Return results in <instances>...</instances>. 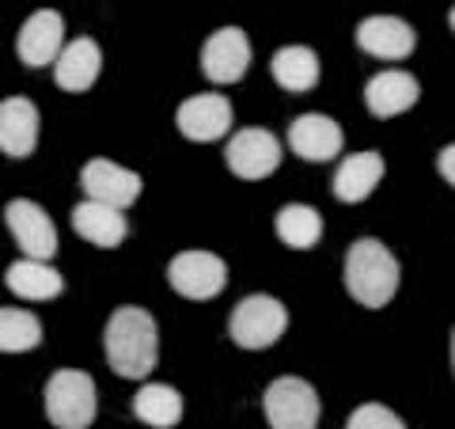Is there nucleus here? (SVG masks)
<instances>
[{
  "mask_svg": "<svg viewBox=\"0 0 455 429\" xmlns=\"http://www.w3.org/2000/svg\"><path fill=\"white\" fill-rule=\"evenodd\" d=\"M346 289L361 308H387L398 293V259L379 239H357L346 255Z\"/></svg>",
  "mask_w": 455,
  "mask_h": 429,
  "instance_id": "2",
  "label": "nucleus"
},
{
  "mask_svg": "<svg viewBox=\"0 0 455 429\" xmlns=\"http://www.w3.org/2000/svg\"><path fill=\"white\" fill-rule=\"evenodd\" d=\"M421 99L418 80L403 73V69H383L372 80L364 84V107L372 118H395V114H406Z\"/></svg>",
  "mask_w": 455,
  "mask_h": 429,
  "instance_id": "15",
  "label": "nucleus"
},
{
  "mask_svg": "<svg viewBox=\"0 0 455 429\" xmlns=\"http://www.w3.org/2000/svg\"><path fill=\"white\" fill-rule=\"evenodd\" d=\"M357 46L379 61H406L418 46V31L398 16H368L357 23Z\"/></svg>",
  "mask_w": 455,
  "mask_h": 429,
  "instance_id": "13",
  "label": "nucleus"
},
{
  "mask_svg": "<svg viewBox=\"0 0 455 429\" xmlns=\"http://www.w3.org/2000/svg\"><path fill=\"white\" fill-rule=\"evenodd\" d=\"M103 350L118 376L145 380L156 368V361H160V331H156V320L137 304L114 308V316L107 320V331H103Z\"/></svg>",
  "mask_w": 455,
  "mask_h": 429,
  "instance_id": "1",
  "label": "nucleus"
},
{
  "mask_svg": "<svg viewBox=\"0 0 455 429\" xmlns=\"http://www.w3.org/2000/svg\"><path fill=\"white\" fill-rule=\"evenodd\" d=\"M451 368H455V331H451Z\"/></svg>",
  "mask_w": 455,
  "mask_h": 429,
  "instance_id": "27",
  "label": "nucleus"
},
{
  "mask_svg": "<svg viewBox=\"0 0 455 429\" xmlns=\"http://www.w3.org/2000/svg\"><path fill=\"white\" fill-rule=\"evenodd\" d=\"M99 399L95 380L80 368H57L46 380V418L57 429H88L95 422Z\"/></svg>",
  "mask_w": 455,
  "mask_h": 429,
  "instance_id": "3",
  "label": "nucleus"
},
{
  "mask_svg": "<svg viewBox=\"0 0 455 429\" xmlns=\"http://www.w3.org/2000/svg\"><path fill=\"white\" fill-rule=\"evenodd\" d=\"M448 23H451V31H455V8H451V16H448Z\"/></svg>",
  "mask_w": 455,
  "mask_h": 429,
  "instance_id": "28",
  "label": "nucleus"
},
{
  "mask_svg": "<svg viewBox=\"0 0 455 429\" xmlns=\"http://www.w3.org/2000/svg\"><path fill=\"white\" fill-rule=\"evenodd\" d=\"M80 187L88 194V202H99V206H110V209H130L137 198H140V175L114 160H92L84 164L80 171Z\"/></svg>",
  "mask_w": 455,
  "mask_h": 429,
  "instance_id": "9",
  "label": "nucleus"
},
{
  "mask_svg": "<svg viewBox=\"0 0 455 429\" xmlns=\"http://www.w3.org/2000/svg\"><path fill=\"white\" fill-rule=\"evenodd\" d=\"M346 429H406L403 418L391 410V407H383V403H364L349 414V422Z\"/></svg>",
  "mask_w": 455,
  "mask_h": 429,
  "instance_id": "25",
  "label": "nucleus"
},
{
  "mask_svg": "<svg viewBox=\"0 0 455 429\" xmlns=\"http://www.w3.org/2000/svg\"><path fill=\"white\" fill-rule=\"evenodd\" d=\"M284 331H289V308L266 293L243 296L228 320V335L239 350H269Z\"/></svg>",
  "mask_w": 455,
  "mask_h": 429,
  "instance_id": "4",
  "label": "nucleus"
},
{
  "mask_svg": "<svg viewBox=\"0 0 455 429\" xmlns=\"http://www.w3.org/2000/svg\"><path fill=\"white\" fill-rule=\"evenodd\" d=\"M73 232L80 239H88L92 247L110 251L130 236V224H125L122 209H110V206H99V202H80L73 209Z\"/></svg>",
  "mask_w": 455,
  "mask_h": 429,
  "instance_id": "19",
  "label": "nucleus"
},
{
  "mask_svg": "<svg viewBox=\"0 0 455 429\" xmlns=\"http://www.w3.org/2000/svg\"><path fill=\"white\" fill-rule=\"evenodd\" d=\"M274 228H277V239L284 243V247H292V251H311L323 239V217H319V209H311L304 202L284 206L277 213Z\"/></svg>",
  "mask_w": 455,
  "mask_h": 429,
  "instance_id": "23",
  "label": "nucleus"
},
{
  "mask_svg": "<svg viewBox=\"0 0 455 429\" xmlns=\"http://www.w3.org/2000/svg\"><path fill=\"white\" fill-rule=\"evenodd\" d=\"M38 145V107L23 95L0 103V152L12 160H27Z\"/></svg>",
  "mask_w": 455,
  "mask_h": 429,
  "instance_id": "16",
  "label": "nucleus"
},
{
  "mask_svg": "<svg viewBox=\"0 0 455 429\" xmlns=\"http://www.w3.org/2000/svg\"><path fill=\"white\" fill-rule=\"evenodd\" d=\"M42 342V323L27 308H0V353H27Z\"/></svg>",
  "mask_w": 455,
  "mask_h": 429,
  "instance_id": "24",
  "label": "nucleus"
},
{
  "mask_svg": "<svg viewBox=\"0 0 455 429\" xmlns=\"http://www.w3.org/2000/svg\"><path fill=\"white\" fill-rule=\"evenodd\" d=\"M251 69V38L239 27H220L202 46V73L212 84H235Z\"/></svg>",
  "mask_w": 455,
  "mask_h": 429,
  "instance_id": "10",
  "label": "nucleus"
},
{
  "mask_svg": "<svg viewBox=\"0 0 455 429\" xmlns=\"http://www.w3.org/2000/svg\"><path fill=\"white\" fill-rule=\"evenodd\" d=\"M99 69H103V50H99V42L95 38H73V42H65L61 53H57L53 80H57V88H65V92H88L99 80Z\"/></svg>",
  "mask_w": 455,
  "mask_h": 429,
  "instance_id": "18",
  "label": "nucleus"
},
{
  "mask_svg": "<svg viewBox=\"0 0 455 429\" xmlns=\"http://www.w3.org/2000/svg\"><path fill=\"white\" fill-rule=\"evenodd\" d=\"M269 73H274L277 88L292 92V95H304L319 84L323 77V65H319V53L311 46H281L269 61Z\"/></svg>",
  "mask_w": 455,
  "mask_h": 429,
  "instance_id": "20",
  "label": "nucleus"
},
{
  "mask_svg": "<svg viewBox=\"0 0 455 429\" xmlns=\"http://www.w3.org/2000/svg\"><path fill=\"white\" fill-rule=\"evenodd\" d=\"M232 103H228L224 95H190L187 103L179 107L175 114V125L179 134L187 141H202V145H209V141H220L228 130H232Z\"/></svg>",
  "mask_w": 455,
  "mask_h": 429,
  "instance_id": "11",
  "label": "nucleus"
},
{
  "mask_svg": "<svg viewBox=\"0 0 455 429\" xmlns=\"http://www.w3.org/2000/svg\"><path fill=\"white\" fill-rule=\"evenodd\" d=\"M383 171H387V164H383V156L372 149L346 156L334 171V198L346 206L364 202V198H372V190L383 182Z\"/></svg>",
  "mask_w": 455,
  "mask_h": 429,
  "instance_id": "17",
  "label": "nucleus"
},
{
  "mask_svg": "<svg viewBox=\"0 0 455 429\" xmlns=\"http://www.w3.org/2000/svg\"><path fill=\"white\" fill-rule=\"evenodd\" d=\"M137 422H145L152 429H175L182 422V395L167 384H145L133 399Z\"/></svg>",
  "mask_w": 455,
  "mask_h": 429,
  "instance_id": "22",
  "label": "nucleus"
},
{
  "mask_svg": "<svg viewBox=\"0 0 455 429\" xmlns=\"http://www.w3.org/2000/svg\"><path fill=\"white\" fill-rule=\"evenodd\" d=\"M341 125L326 114H300L292 125H289V149L300 156L307 164H326L341 156Z\"/></svg>",
  "mask_w": 455,
  "mask_h": 429,
  "instance_id": "14",
  "label": "nucleus"
},
{
  "mask_svg": "<svg viewBox=\"0 0 455 429\" xmlns=\"http://www.w3.org/2000/svg\"><path fill=\"white\" fill-rule=\"evenodd\" d=\"M436 167H440V175H444L451 187H455V145H448V149H440V156H436Z\"/></svg>",
  "mask_w": 455,
  "mask_h": 429,
  "instance_id": "26",
  "label": "nucleus"
},
{
  "mask_svg": "<svg viewBox=\"0 0 455 429\" xmlns=\"http://www.w3.org/2000/svg\"><path fill=\"white\" fill-rule=\"evenodd\" d=\"M65 50V20L53 8L35 12L31 20L20 27L16 38V53L27 69H46L57 61V53Z\"/></svg>",
  "mask_w": 455,
  "mask_h": 429,
  "instance_id": "12",
  "label": "nucleus"
},
{
  "mask_svg": "<svg viewBox=\"0 0 455 429\" xmlns=\"http://www.w3.org/2000/svg\"><path fill=\"white\" fill-rule=\"evenodd\" d=\"M269 429H315L319 425V392L300 376H277L262 395Z\"/></svg>",
  "mask_w": 455,
  "mask_h": 429,
  "instance_id": "5",
  "label": "nucleus"
},
{
  "mask_svg": "<svg viewBox=\"0 0 455 429\" xmlns=\"http://www.w3.org/2000/svg\"><path fill=\"white\" fill-rule=\"evenodd\" d=\"M4 285L23 300H53L61 296L65 278L57 274L50 263H35V259H20L4 270Z\"/></svg>",
  "mask_w": 455,
  "mask_h": 429,
  "instance_id": "21",
  "label": "nucleus"
},
{
  "mask_svg": "<svg viewBox=\"0 0 455 429\" xmlns=\"http://www.w3.org/2000/svg\"><path fill=\"white\" fill-rule=\"evenodd\" d=\"M228 171L239 179H269L274 171L281 167V141L269 134V130H239L232 134V141H228Z\"/></svg>",
  "mask_w": 455,
  "mask_h": 429,
  "instance_id": "8",
  "label": "nucleus"
},
{
  "mask_svg": "<svg viewBox=\"0 0 455 429\" xmlns=\"http://www.w3.org/2000/svg\"><path fill=\"white\" fill-rule=\"evenodd\" d=\"M4 224L12 239L20 243L23 259H35V263H50L57 255V228L50 221V213L35 206L31 198H16V202L4 206Z\"/></svg>",
  "mask_w": 455,
  "mask_h": 429,
  "instance_id": "7",
  "label": "nucleus"
},
{
  "mask_svg": "<svg viewBox=\"0 0 455 429\" xmlns=\"http://www.w3.org/2000/svg\"><path fill=\"white\" fill-rule=\"evenodd\" d=\"M167 281L187 300H212L228 285V263L212 251H182L171 259Z\"/></svg>",
  "mask_w": 455,
  "mask_h": 429,
  "instance_id": "6",
  "label": "nucleus"
}]
</instances>
